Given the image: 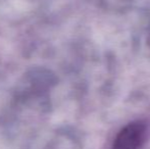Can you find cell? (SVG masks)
<instances>
[{
    "label": "cell",
    "mask_w": 150,
    "mask_h": 149,
    "mask_svg": "<svg viewBox=\"0 0 150 149\" xmlns=\"http://www.w3.org/2000/svg\"><path fill=\"white\" fill-rule=\"evenodd\" d=\"M147 127L137 121L124 127L117 135L112 149H140L146 138Z\"/></svg>",
    "instance_id": "6da1fadb"
},
{
    "label": "cell",
    "mask_w": 150,
    "mask_h": 149,
    "mask_svg": "<svg viewBox=\"0 0 150 149\" xmlns=\"http://www.w3.org/2000/svg\"><path fill=\"white\" fill-rule=\"evenodd\" d=\"M48 76L49 75L46 73L45 68H35V70L31 71L29 77H30V81L34 85V87L41 91V90H45L46 86L49 83Z\"/></svg>",
    "instance_id": "7a4b0ae2"
}]
</instances>
